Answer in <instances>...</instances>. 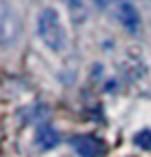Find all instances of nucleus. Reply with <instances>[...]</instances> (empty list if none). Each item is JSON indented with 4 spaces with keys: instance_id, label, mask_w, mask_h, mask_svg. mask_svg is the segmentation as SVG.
Returning a JSON list of instances; mask_svg holds the SVG:
<instances>
[{
    "instance_id": "5",
    "label": "nucleus",
    "mask_w": 151,
    "mask_h": 157,
    "mask_svg": "<svg viewBox=\"0 0 151 157\" xmlns=\"http://www.w3.org/2000/svg\"><path fill=\"white\" fill-rule=\"evenodd\" d=\"M36 144L42 151H51V148H56L60 144V135H58V131L53 126L42 124V126H38V131H36Z\"/></svg>"
},
{
    "instance_id": "3",
    "label": "nucleus",
    "mask_w": 151,
    "mask_h": 157,
    "mask_svg": "<svg viewBox=\"0 0 151 157\" xmlns=\"http://www.w3.org/2000/svg\"><path fill=\"white\" fill-rule=\"evenodd\" d=\"M73 148L80 157H98L104 153V146L98 137L93 135H80V137L73 140Z\"/></svg>"
},
{
    "instance_id": "1",
    "label": "nucleus",
    "mask_w": 151,
    "mask_h": 157,
    "mask_svg": "<svg viewBox=\"0 0 151 157\" xmlns=\"http://www.w3.org/2000/svg\"><path fill=\"white\" fill-rule=\"evenodd\" d=\"M38 36L42 38L49 49L53 51H62L64 44H67V36H64V27L60 22V16L56 9H42L40 16H38Z\"/></svg>"
},
{
    "instance_id": "4",
    "label": "nucleus",
    "mask_w": 151,
    "mask_h": 157,
    "mask_svg": "<svg viewBox=\"0 0 151 157\" xmlns=\"http://www.w3.org/2000/svg\"><path fill=\"white\" fill-rule=\"evenodd\" d=\"M118 18H120L122 27L127 31H131V33H136L140 29V13H138V9L131 2H127V0H122L120 9H118Z\"/></svg>"
},
{
    "instance_id": "6",
    "label": "nucleus",
    "mask_w": 151,
    "mask_h": 157,
    "mask_svg": "<svg viewBox=\"0 0 151 157\" xmlns=\"http://www.w3.org/2000/svg\"><path fill=\"white\" fill-rule=\"evenodd\" d=\"M136 144L142 148H151V131H140L136 135Z\"/></svg>"
},
{
    "instance_id": "7",
    "label": "nucleus",
    "mask_w": 151,
    "mask_h": 157,
    "mask_svg": "<svg viewBox=\"0 0 151 157\" xmlns=\"http://www.w3.org/2000/svg\"><path fill=\"white\" fill-rule=\"evenodd\" d=\"M111 2H113V0H93V5H96V7H109Z\"/></svg>"
},
{
    "instance_id": "2",
    "label": "nucleus",
    "mask_w": 151,
    "mask_h": 157,
    "mask_svg": "<svg viewBox=\"0 0 151 157\" xmlns=\"http://www.w3.org/2000/svg\"><path fill=\"white\" fill-rule=\"evenodd\" d=\"M20 36V18L16 9L0 0V44H11Z\"/></svg>"
}]
</instances>
